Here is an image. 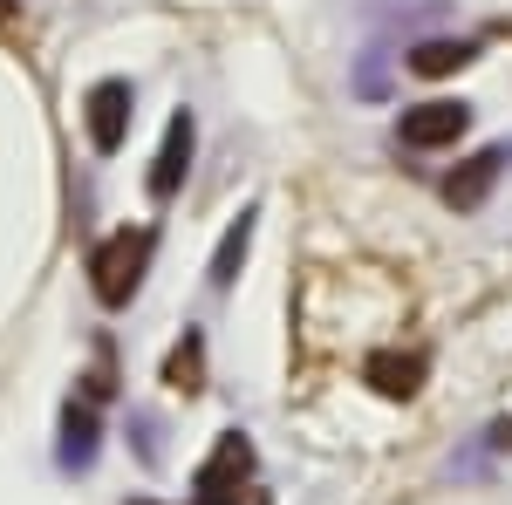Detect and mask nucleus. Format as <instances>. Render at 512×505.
Here are the masks:
<instances>
[{
	"label": "nucleus",
	"instance_id": "8",
	"mask_svg": "<svg viewBox=\"0 0 512 505\" xmlns=\"http://www.w3.org/2000/svg\"><path fill=\"white\" fill-rule=\"evenodd\" d=\"M492 171H499V151H485L465 178H451V205H478V192L492 185Z\"/></svg>",
	"mask_w": 512,
	"mask_h": 505
},
{
	"label": "nucleus",
	"instance_id": "10",
	"mask_svg": "<svg viewBox=\"0 0 512 505\" xmlns=\"http://www.w3.org/2000/svg\"><path fill=\"white\" fill-rule=\"evenodd\" d=\"M7 21H14V0H0V28H7Z\"/></svg>",
	"mask_w": 512,
	"mask_h": 505
},
{
	"label": "nucleus",
	"instance_id": "9",
	"mask_svg": "<svg viewBox=\"0 0 512 505\" xmlns=\"http://www.w3.org/2000/svg\"><path fill=\"white\" fill-rule=\"evenodd\" d=\"M164 376H171V389H198V335L171 355V369H164Z\"/></svg>",
	"mask_w": 512,
	"mask_h": 505
},
{
	"label": "nucleus",
	"instance_id": "4",
	"mask_svg": "<svg viewBox=\"0 0 512 505\" xmlns=\"http://www.w3.org/2000/svg\"><path fill=\"white\" fill-rule=\"evenodd\" d=\"M362 376L383 389V396H417V389H424V355L383 349V355H369V369H362Z\"/></svg>",
	"mask_w": 512,
	"mask_h": 505
},
{
	"label": "nucleus",
	"instance_id": "5",
	"mask_svg": "<svg viewBox=\"0 0 512 505\" xmlns=\"http://www.w3.org/2000/svg\"><path fill=\"white\" fill-rule=\"evenodd\" d=\"M185 157H192V117H171V130H164V151H158V171H151V192H158V198L178 192Z\"/></svg>",
	"mask_w": 512,
	"mask_h": 505
},
{
	"label": "nucleus",
	"instance_id": "6",
	"mask_svg": "<svg viewBox=\"0 0 512 505\" xmlns=\"http://www.w3.org/2000/svg\"><path fill=\"white\" fill-rule=\"evenodd\" d=\"M465 62H472V41H424V48L410 55L417 76H451V69H465Z\"/></svg>",
	"mask_w": 512,
	"mask_h": 505
},
{
	"label": "nucleus",
	"instance_id": "2",
	"mask_svg": "<svg viewBox=\"0 0 512 505\" xmlns=\"http://www.w3.org/2000/svg\"><path fill=\"white\" fill-rule=\"evenodd\" d=\"M465 123H472L465 103H424V110H403L396 137H403V144H417V151H437V144H458V137H465Z\"/></svg>",
	"mask_w": 512,
	"mask_h": 505
},
{
	"label": "nucleus",
	"instance_id": "7",
	"mask_svg": "<svg viewBox=\"0 0 512 505\" xmlns=\"http://www.w3.org/2000/svg\"><path fill=\"white\" fill-rule=\"evenodd\" d=\"M246 239H253V219H239L233 233H226V246H219V260H212V280H219V287H233L239 260H246Z\"/></svg>",
	"mask_w": 512,
	"mask_h": 505
},
{
	"label": "nucleus",
	"instance_id": "3",
	"mask_svg": "<svg viewBox=\"0 0 512 505\" xmlns=\"http://www.w3.org/2000/svg\"><path fill=\"white\" fill-rule=\"evenodd\" d=\"M123 130H130V82H96L89 89V144L117 151Z\"/></svg>",
	"mask_w": 512,
	"mask_h": 505
},
{
	"label": "nucleus",
	"instance_id": "1",
	"mask_svg": "<svg viewBox=\"0 0 512 505\" xmlns=\"http://www.w3.org/2000/svg\"><path fill=\"white\" fill-rule=\"evenodd\" d=\"M151 226H123L96 246V260H89V287H96V301L103 308H123L137 287H144V267H151Z\"/></svg>",
	"mask_w": 512,
	"mask_h": 505
}]
</instances>
